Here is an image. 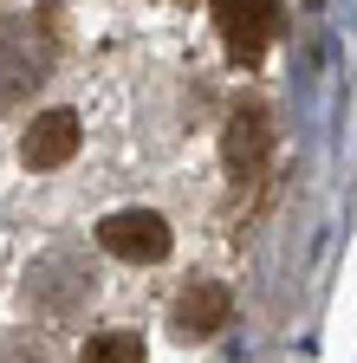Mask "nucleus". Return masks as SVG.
Listing matches in <instances>:
<instances>
[{
    "mask_svg": "<svg viewBox=\"0 0 357 363\" xmlns=\"http://www.w3.org/2000/svg\"><path fill=\"white\" fill-rule=\"evenodd\" d=\"M46 72H53V39H46V26L26 20V13H7V20H0V104L39 91Z\"/></svg>",
    "mask_w": 357,
    "mask_h": 363,
    "instance_id": "nucleus-1",
    "label": "nucleus"
},
{
    "mask_svg": "<svg viewBox=\"0 0 357 363\" xmlns=\"http://www.w3.org/2000/svg\"><path fill=\"white\" fill-rule=\"evenodd\" d=\"M169 220L156 214V208H117V214H104L98 220V247L104 253H117V259H130V266H156V259H169Z\"/></svg>",
    "mask_w": 357,
    "mask_h": 363,
    "instance_id": "nucleus-2",
    "label": "nucleus"
},
{
    "mask_svg": "<svg viewBox=\"0 0 357 363\" xmlns=\"http://www.w3.org/2000/svg\"><path fill=\"white\" fill-rule=\"evenodd\" d=\"M84 298H92V266L78 253H46L26 272V305L46 311V318H72Z\"/></svg>",
    "mask_w": 357,
    "mask_h": 363,
    "instance_id": "nucleus-3",
    "label": "nucleus"
},
{
    "mask_svg": "<svg viewBox=\"0 0 357 363\" xmlns=\"http://www.w3.org/2000/svg\"><path fill=\"white\" fill-rule=\"evenodd\" d=\"M214 26L234 59H260L280 26V0H214Z\"/></svg>",
    "mask_w": 357,
    "mask_h": 363,
    "instance_id": "nucleus-4",
    "label": "nucleus"
},
{
    "mask_svg": "<svg viewBox=\"0 0 357 363\" xmlns=\"http://www.w3.org/2000/svg\"><path fill=\"white\" fill-rule=\"evenodd\" d=\"M228 311H234V298H228L221 279H189L182 298H175V331L182 337H214L228 325Z\"/></svg>",
    "mask_w": 357,
    "mask_h": 363,
    "instance_id": "nucleus-5",
    "label": "nucleus"
},
{
    "mask_svg": "<svg viewBox=\"0 0 357 363\" xmlns=\"http://www.w3.org/2000/svg\"><path fill=\"white\" fill-rule=\"evenodd\" d=\"M20 156H26V169H65V162L78 156V117H72V111H46V117H33Z\"/></svg>",
    "mask_w": 357,
    "mask_h": 363,
    "instance_id": "nucleus-6",
    "label": "nucleus"
},
{
    "mask_svg": "<svg viewBox=\"0 0 357 363\" xmlns=\"http://www.w3.org/2000/svg\"><path fill=\"white\" fill-rule=\"evenodd\" d=\"M260 162H266V111L247 104L228 117V169L247 182V175H260Z\"/></svg>",
    "mask_w": 357,
    "mask_h": 363,
    "instance_id": "nucleus-7",
    "label": "nucleus"
},
{
    "mask_svg": "<svg viewBox=\"0 0 357 363\" xmlns=\"http://www.w3.org/2000/svg\"><path fill=\"white\" fill-rule=\"evenodd\" d=\"M78 363H143V344L137 331H98V337H84Z\"/></svg>",
    "mask_w": 357,
    "mask_h": 363,
    "instance_id": "nucleus-8",
    "label": "nucleus"
},
{
    "mask_svg": "<svg viewBox=\"0 0 357 363\" xmlns=\"http://www.w3.org/2000/svg\"><path fill=\"white\" fill-rule=\"evenodd\" d=\"M0 363H53V357L39 344H26V337H7V344H0Z\"/></svg>",
    "mask_w": 357,
    "mask_h": 363,
    "instance_id": "nucleus-9",
    "label": "nucleus"
}]
</instances>
